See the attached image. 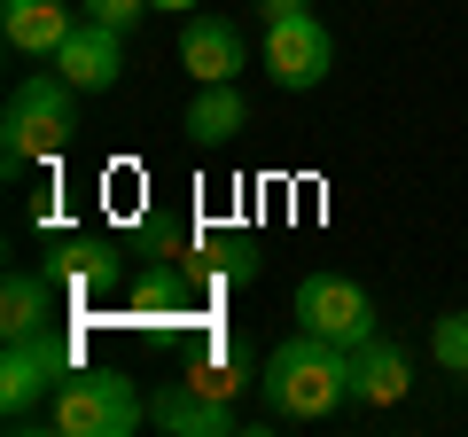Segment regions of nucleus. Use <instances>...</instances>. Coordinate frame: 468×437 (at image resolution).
<instances>
[{
	"instance_id": "1",
	"label": "nucleus",
	"mask_w": 468,
	"mask_h": 437,
	"mask_svg": "<svg viewBox=\"0 0 468 437\" xmlns=\"http://www.w3.org/2000/svg\"><path fill=\"white\" fill-rule=\"evenodd\" d=\"M258 399L273 421H328L335 406H351V344L320 328H289L258 368Z\"/></svg>"
},
{
	"instance_id": "2",
	"label": "nucleus",
	"mask_w": 468,
	"mask_h": 437,
	"mask_svg": "<svg viewBox=\"0 0 468 437\" xmlns=\"http://www.w3.org/2000/svg\"><path fill=\"white\" fill-rule=\"evenodd\" d=\"M70 141H79V86L55 63L8 86V101H0V172L8 180L24 165H55Z\"/></svg>"
},
{
	"instance_id": "3",
	"label": "nucleus",
	"mask_w": 468,
	"mask_h": 437,
	"mask_svg": "<svg viewBox=\"0 0 468 437\" xmlns=\"http://www.w3.org/2000/svg\"><path fill=\"white\" fill-rule=\"evenodd\" d=\"M24 430H55V437H133L149 430V399L125 368H70L55 383V399L39 406Z\"/></svg>"
},
{
	"instance_id": "4",
	"label": "nucleus",
	"mask_w": 468,
	"mask_h": 437,
	"mask_svg": "<svg viewBox=\"0 0 468 437\" xmlns=\"http://www.w3.org/2000/svg\"><path fill=\"white\" fill-rule=\"evenodd\" d=\"M70 368H79V344L55 336V328H39V336H8V344H0V421L24 430V421L55 399V383H63Z\"/></svg>"
},
{
	"instance_id": "5",
	"label": "nucleus",
	"mask_w": 468,
	"mask_h": 437,
	"mask_svg": "<svg viewBox=\"0 0 468 437\" xmlns=\"http://www.w3.org/2000/svg\"><path fill=\"white\" fill-rule=\"evenodd\" d=\"M297 328H320V336H335V344H367L375 336V297L351 273H304L297 282Z\"/></svg>"
},
{
	"instance_id": "6",
	"label": "nucleus",
	"mask_w": 468,
	"mask_h": 437,
	"mask_svg": "<svg viewBox=\"0 0 468 437\" xmlns=\"http://www.w3.org/2000/svg\"><path fill=\"white\" fill-rule=\"evenodd\" d=\"M335 70V39L320 16H289V24H266V79L289 86V94H313L320 79Z\"/></svg>"
},
{
	"instance_id": "7",
	"label": "nucleus",
	"mask_w": 468,
	"mask_h": 437,
	"mask_svg": "<svg viewBox=\"0 0 468 437\" xmlns=\"http://www.w3.org/2000/svg\"><path fill=\"white\" fill-rule=\"evenodd\" d=\"M55 70H63L79 94H110L117 79H125V32L117 24H94V16H79V32L55 48Z\"/></svg>"
},
{
	"instance_id": "8",
	"label": "nucleus",
	"mask_w": 468,
	"mask_h": 437,
	"mask_svg": "<svg viewBox=\"0 0 468 437\" xmlns=\"http://www.w3.org/2000/svg\"><path fill=\"white\" fill-rule=\"evenodd\" d=\"M242 63H250V39L234 32L227 16H187V24H180V70H187L196 86L242 79Z\"/></svg>"
},
{
	"instance_id": "9",
	"label": "nucleus",
	"mask_w": 468,
	"mask_h": 437,
	"mask_svg": "<svg viewBox=\"0 0 468 437\" xmlns=\"http://www.w3.org/2000/svg\"><path fill=\"white\" fill-rule=\"evenodd\" d=\"M149 430H165V437H242V414L227 399H211V390H196V383H165L149 399Z\"/></svg>"
},
{
	"instance_id": "10",
	"label": "nucleus",
	"mask_w": 468,
	"mask_h": 437,
	"mask_svg": "<svg viewBox=\"0 0 468 437\" xmlns=\"http://www.w3.org/2000/svg\"><path fill=\"white\" fill-rule=\"evenodd\" d=\"M79 16L86 8H70V0H0V39L32 63H55V48L79 32Z\"/></svg>"
},
{
	"instance_id": "11",
	"label": "nucleus",
	"mask_w": 468,
	"mask_h": 437,
	"mask_svg": "<svg viewBox=\"0 0 468 437\" xmlns=\"http://www.w3.org/2000/svg\"><path fill=\"white\" fill-rule=\"evenodd\" d=\"M406 390H414V359H406V344H390L383 328H375L367 344H351V406H399Z\"/></svg>"
},
{
	"instance_id": "12",
	"label": "nucleus",
	"mask_w": 468,
	"mask_h": 437,
	"mask_svg": "<svg viewBox=\"0 0 468 437\" xmlns=\"http://www.w3.org/2000/svg\"><path fill=\"white\" fill-rule=\"evenodd\" d=\"M258 368H266V359H250V344H242V336H211L196 359H187L180 383H196V390H211V399L242 406V390H258Z\"/></svg>"
},
{
	"instance_id": "13",
	"label": "nucleus",
	"mask_w": 468,
	"mask_h": 437,
	"mask_svg": "<svg viewBox=\"0 0 468 437\" xmlns=\"http://www.w3.org/2000/svg\"><path fill=\"white\" fill-rule=\"evenodd\" d=\"M55 304H63V282H55V273L8 266V282H0V344L8 336H39V328L55 320Z\"/></svg>"
},
{
	"instance_id": "14",
	"label": "nucleus",
	"mask_w": 468,
	"mask_h": 437,
	"mask_svg": "<svg viewBox=\"0 0 468 437\" xmlns=\"http://www.w3.org/2000/svg\"><path fill=\"white\" fill-rule=\"evenodd\" d=\"M242 125H250V101H242V79H227V86H196L180 133L196 141V149H218V141H234Z\"/></svg>"
},
{
	"instance_id": "15",
	"label": "nucleus",
	"mask_w": 468,
	"mask_h": 437,
	"mask_svg": "<svg viewBox=\"0 0 468 437\" xmlns=\"http://www.w3.org/2000/svg\"><path fill=\"white\" fill-rule=\"evenodd\" d=\"M55 282H63V289H117V250H110V242H63Z\"/></svg>"
},
{
	"instance_id": "16",
	"label": "nucleus",
	"mask_w": 468,
	"mask_h": 437,
	"mask_svg": "<svg viewBox=\"0 0 468 437\" xmlns=\"http://www.w3.org/2000/svg\"><path fill=\"white\" fill-rule=\"evenodd\" d=\"M430 359H437L445 375H461V383H468V313H445V320L430 328Z\"/></svg>"
},
{
	"instance_id": "17",
	"label": "nucleus",
	"mask_w": 468,
	"mask_h": 437,
	"mask_svg": "<svg viewBox=\"0 0 468 437\" xmlns=\"http://www.w3.org/2000/svg\"><path fill=\"white\" fill-rule=\"evenodd\" d=\"M79 8H86L94 24H117V32H133V24L149 16V0H79Z\"/></svg>"
},
{
	"instance_id": "18",
	"label": "nucleus",
	"mask_w": 468,
	"mask_h": 437,
	"mask_svg": "<svg viewBox=\"0 0 468 437\" xmlns=\"http://www.w3.org/2000/svg\"><path fill=\"white\" fill-rule=\"evenodd\" d=\"M258 16H266V24H289V16H313V0H258Z\"/></svg>"
},
{
	"instance_id": "19",
	"label": "nucleus",
	"mask_w": 468,
	"mask_h": 437,
	"mask_svg": "<svg viewBox=\"0 0 468 437\" xmlns=\"http://www.w3.org/2000/svg\"><path fill=\"white\" fill-rule=\"evenodd\" d=\"M149 8H203V0H149Z\"/></svg>"
}]
</instances>
